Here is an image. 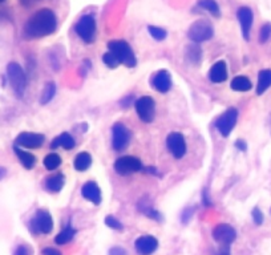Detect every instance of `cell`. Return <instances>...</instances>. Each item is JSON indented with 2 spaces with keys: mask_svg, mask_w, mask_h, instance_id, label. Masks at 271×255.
Masks as SVG:
<instances>
[{
  "mask_svg": "<svg viewBox=\"0 0 271 255\" xmlns=\"http://www.w3.org/2000/svg\"><path fill=\"white\" fill-rule=\"evenodd\" d=\"M103 61H104V64L107 65V67H109V68H117L118 65H120L118 60L116 59V56H114L112 52H107V54L104 55Z\"/></svg>",
  "mask_w": 271,
  "mask_h": 255,
  "instance_id": "4dcf8cb0",
  "label": "cell"
},
{
  "mask_svg": "<svg viewBox=\"0 0 271 255\" xmlns=\"http://www.w3.org/2000/svg\"><path fill=\"white\" fill-rule=\"evenodd\" d=\"M14 149H15V153H16V156H18L19 161L22 162V165L24 166L25 169H32L33 165H35V162H36L35 156H33L32 153H29V151H25V150H23V149H20L18 145H16Z\"/></svg>",
  "mask_w": 271,
  "mask_h": 255,
  "instance_id": "44dd1931",
  "label": "cell"
},
{
  "mask_svg": "<svg viewBox=\"0 0 271 255\" xmlns=\"http://www.w3.org/2000/svg\"><path fill=\"white\" fill-rule=\"evenodd\" d=\"M43 255H61V252L59 250H56V248L47 247L43 250Z\"/></svg>",
  "mask_w": 271,
  "mask_h": 255,
  "instance_id": "74e56055",
  "label": "cell"
},
{
  "mask_svg": "<svg viewBox=\"0 0 271 255\" xmlns=\"http://www.w3.org/2000/svg\"><path fill=\"white\" fill-rule=\"evenodd\" d=\"M57 18L55 12L50 8H43L33 14L24 25V33L27 37L39 39L48 36L56 31Z\"/></svg>",
  "mask_w": 271,
  "mask_h": 255,
  "instance_id": "6da1fadb",
  "label": "cell"
},
{
  "mask_svg": "<svg viewBox=\"0 0 271 255\" xmlns=\"http://www.w3.org/2000/svg\"><path fill=\"white\" fill-rule=\"evenodd\" d=\"M209 79L213 83H223L228 79V68H226L225 61H217L213 67H211L210 72H209Z\"/></svg>",
  "mask_w": 271,
  "mask_h": 255,
  "instance_id": "ac0fdd59",
  "label": "cell"
},
{
  "mask_svg": "<svg viewBox=\"0 0 271 255\" xmlns=\"http://www.w3.org/2000/svg\"><path fill=\"white\" fill-rule=\"evenodd\" d=\"M75 32L85 44L93 43L96 37V20L93 15H82L75 25Z\"/></svg>",
  "mask_w": 271,
  "mask_h": 255,
  "instance_id": "277c9868",
  "label": "cell"
},
{
  "mask_svg": "<svg viewBox=\"0 0 271 255\" xmlns=\"http://www.w3.org/2000/svg\"><path fill=\"white\" fill-rule=\"evenodd\" d=\"M198 6L203 10H206L209 14H211L213 16L218 18L221 15V11H219V6L215 0H200L198 2Z\"/></svg>",
  "mask_w": 271,
  "mask_h": 255,
  "instance_id": "484cf974",
  "label": "cell"
},
{
  "mask_svg": "<svg viewBox=\"0 0 271 255\" xmlns=\"http://www.w3.org/2000/svg\"><path fill=\"white\" fill-rule=\"evenodd\" d=\"M237 18H238L239 25H241V29H242V35L246 40L250 39V31H251V27H253V11L250 10L249 7H241L237 12Z\"/></svg>",
  "mask_w": 271,
  "mask_h": 255,
  "instance_id": "9a60e30c",
  "label": "cell"
},
{
  "mask_svg": "<svg viewBox=\"0 0 271 255\" xmlns=\"http://www.w3.org/2000/svg\"><path fill=\"white\" fill-rule=\"evenodd\" d=\"M143 168V164L137 157L132 156H125L120 157L117 161L114 162V170L120 174V176H129L132 173L140 172Z\"/></svg>",
  "mask_w": 271,
  "mask_h": 255,
  "instance_id": "9c48e42d",
  "label": "cell"
},
{
  "mask_svg": "<svg viewBox=\"0 0 271 255\" xmlns=\"http://www.w3.org/2000/svg\"><path fill=\"white\" fill-rule=\"evenodd\" d=\"M6 174H7V169L3 168V166H0V181L3 180L4 177H6Z\"/></svg>",
  "mask_w": 271,
  "mask_h": 255,
  "instance_id": "60d3db41",
  "label": "cell"
},
{
  "mask_svg": "<svg viewBox=\"0 0 271 255\" xmlns=\"http://www.w3.org/2000/svg\"><path fill=\"white\" fill-rule=\"evenodd\" d=\"M214 35V28L207 20H197L189 27L188 36L193 43H203Z\"/></svg>",
  "mask_w": 271,
  "mask_h": 255,
  "instance_id": "5b68a950",
  "label": "cell"
},
{
  "mask_svg": "<svg viewBox=\"0 0 271 255\" xmlns=\"http://www.w3.org/2000/svg\"><path fill=\"white\" fill-rule=\"evenodd\" d=\"M56 147H64L67 150H71L75 147V140L69 133H61L60 136H57L52 142V149Z\"/></svg>",
  "mask_w": 271,
  "mask_h": 255,
  "instance_id": "7402d4cb",
  "label": "cell"
},
{
  "mask_svg": "<svg viewBox=\"0 0 271 255\" xmlns=\"http://www.w3.org/2000/svg\"><path fill=\"white\" fill-rule=\"evenodd\" d=\"M109 255H126V251H125L122 247L116 246V247H112L111 250H109Z\"/></svg>",
  "mask_w": 271,
  "mask_h": 255,
  "instance_id": "8d00e7d4",
  "label": "cell"
},
{
  "mask_svg": "<svg viewBox=\"0 0 271 255\" xmlns=\"http://www.w3.org/2000/svg\"><path fill=\"white\" fill-rule=\"evenodd\" d=\"M7 77L16 96L22 97L27 88V76L18 63H10L7 65Z\"/></svg>",
  "mask_w": 271,
  "mask_h": 255,
  "instance_id": "3957f363",
  "label": "cell"
},
{
  "mask_svg": "<svg viewBox=\"0 0 271 255\" xmlns=\"http://www.w3.org/2000/svg\"><path fill=\"white\" fill-rule=\"evenodd\" d=\"M201 56H202V50L196 44H193L186 49V58L193 64H198V61H201Z\"/></svg>",
  "mask_w": 271,
  "mask_h": 255,
  "instance_id": "83f0119b",
  "label": "cell"
},
{
  "mask_svg": "<svg viewBox=\"0 0 271 255\" xmlns=\"http://www.w3.org/2000/svg\"><path fill=\"white\" fill-rule=\"evenodd\" d=\"M221 250L217 252V255H230V248H229V246H225V244H221Z\"/></svg>",
  "mask_w": 271,
  "mask_h": 255,
  "instance_id": "f35d334b",
  "label": "cell"
},
{
  "mask_svg": "<svg viewBox=\"0 0 271 255\" xmlns=\"http://www.w3.org/2000/svg\"><path fill=\"white\" fill-rule=\"evenodd\" d=\"M91 165H92V157H91L89 153L81 151V153L76 156L75 169L77 170V172H85V170L89 169Z\"/></svg>",
  "mask_w": 271,
  "mask_h": 255,
  "instance_id": "603a6c76",
  "label": "cell"
},
{
  "mask_svg": "<svg viewBox=\"0 0 271 255\" xmlns=\"http://www.w3.org/2000/svg\"><path fill=\"white\" fill-rule=\"evenodd\" d=\"M81 194L82 197L91 201L95 205H100L101 202V190L100 187L97 186L96 182H93V181H89V182H86L81 189Z\"/></svg>",
  "mask_w": 271,
  "mask_h": 255,
  "instance_id": "e0dca14e",
  "label": "cell"
},
{
  "mask_svg": "<svg viewBox=\"0 0 271 255\" xmlns=\"http://www.w3.org/2000/svg\"><path fill=\"white\" fill-rule=\"evenodd\" d=\"M271 86V69H263L260 71L258 76V85H257V94L260 96Z\"/></svg>",
  "mask_w": 271,
  "mask_h": 255,
  "instance_id": "ffe728a7",
  "label": "cell"
},
{
  "mask_svg": "<svg viewBox=\"0 0 271 255\" xmlns=\"http://www.w3.org/2000/svg\"><path fill=\"white\" fill-rule=\"evenodd\" d=\"M29 229L33 234H50L54 229V219L47 210H37L29 223Z\"/></svg>",
  "mask_w": 271,
  "mask_h": 255,
  "instance_id": "8992f818",
  "label": "cell"
},
{
  "mask_svg": "<svg viewBox=\"0 0 271 255\" xmlns=\"http://www.w3.org/2000/svg\"><path fill=\"white\" fill-rule=\"evenodd\" d=\"M76 235V229H73L72 226H67L63 231L57 234L56 238H55V242L56 244H67L68 242H71Z\"/></svg>",
  "mask_w": 271,
  "mask_h": 255,
  "instance_id": "d4e9b609",
  "label": "cell"
},
{
  "mask_svg": "<svg viewBox=\"0 0 271 255\" xmlns=\"http://www.w3.org/2000/svg\"><path fill=\"white\" fill-rule=\"evenodd\" d=\"M129 141H130V133L128 128L121 122H116L112 126V146L114 150H124L125 147L128 146Z\"/></svg>",
  "mask_w": 271,
  "mask_h": 255,
  "instance_id": "ba28073f",
  "label": "cell"
},
{
  "mask_svg": "<svg viewBox=\"0 0 271 255\" xmlns=\"http://www.w3.org/2000/svg\"><path fill=\"white\" fill-rule=\"evenodd\" d=\"M251 81L245 76H237L232 81V89L237 90V92H247L251 89Z\"/></svg>",
  "mask_w": 271,
  "mask_h": 255,
  "instance_id": "cb8c5ba5",
  "label": "cell"
},
{
  "mask_svg": "<svg viewBox=\"0 0 271 255\" xmlns=\"http://www.w3.org/2000/svg\"><path fill=\"white\" fill-rule=\"evenodd\" d=\"M61 165V157L56 153H50L44 158V166L48 170H56Z\"/></svg>",
  "mask_w": 271,
  "mask_h": 255,
  "instance_id": "f1b7e54d",
  "label": "cell"
},
{
  "mask_svg": "<svg viewBox=\"0 0 271 255\" xmlns=\"http://www.w3.org/2000/svg\"><path fill=\"white\" fill-rule=\"evenodd\" d=\"M108 48H109V52H112L116 56L120 64L126 65L129 68L136 67L137 59L133 54V49L126 41H124V40H112V41L108 43Z\"/></svg>",
  "mask_w": 271,
  "mask_h": 255,
  "instance_id": "7a4b0ae2",
  "label": "cell"
},
{
  "mask_svg": "<svg viewBox=\"0 0 271 255\" xmlns=\"http://www.w3.org/2000/svg\"><path fill=\"white\" fill-rule=\"evenodd\" d=\"M134 247L139 255H152L158 248V241L152 235H143L136 239Z\"/></svg>",
  "mask_w": 271,
  "mask_h": 255,
  "instance_id": "5bb4252c",
  "label": "cell"
},
{
  "mask_svg": "<svg viewBox=\"0 0 271 255\" xmlns=\"http://www.w3.org/2000/svg\"><path fill=\"white\" fill-rule=\"evenodd\" d=\"M65 183V177L63 174H55V176L48 177L46 180V187L47 190L51 193H59V191L64 187Z\"/></svg>",
  "mask_w": 271,
  "mask_h": 255,
  "instance_id": "d6986e66",
  "label": "cell"
},
{
  "mask_svg": "<svg viewBox=\"0 0 271 255\" xmlns=\"http://www.w3.org/2000/svg\"><path fill=\"white\" fill-rule=\"evenodd\" d=\"M271 37V24H264L262 28H260V32H259V41L262 44L266 43L268 39Z\"/></svg>",
  "mask_w": 271,
  "mask_h": 255,
  "instance_id": "d6a6232c",
  "label": "cell"
},
{
  "mask_svg": "<svg viewBox=\"0 0 271 255\" xmlns=\"http://www.w3.org/2000/svg\"><path fill=\"white\" fill-rule=\"evenodd\" d=\"M14 255H32V250L28 246H25V244H20V246L16 247Z\"/></svg>",
  "mask_w": 271,
  "mask_h": 255,
  "instance_id": "e575fe53",
  "label": "cell"
},
{
  "mask_svg": "<svg viewBox=\"0 0 271 255\" xmlns=\"http://www.w3.org/2000/svg\"><path fill=\"white\" fill-rule=\"evenodd\" d=\"M20 2H22V4H24V6H31L33 0H20Z\"/></svg>",
  "mask_w": 271,
  "mask_h": 255,
  "instance_id": "b9f144b4",
  "label": "cell"
},
{
  "mask_svg": "<svg viewBox=\"0 0 271 255\" xmlns=\"http://www.w3.org/2000/svg\"><path fill=\"white\" fill-rule=\"evenodd\" d=\"M238 120V111L236 108H230L221 115L215 121V128L223 137H228L234 129V126Z\"/></svg>",
  "mask_w": 271,
  "mask_h": 255,
  "instance_id": "52a82bcc",
  "label": "cell"
},
{
  "mask_svg": "<svg viewBox=\"0 0 271 255\" xmlns=\"http://www.w3.org/2000/svg\"><path fill=\"white\" fill-rule=\"evenodd\" d=\"M105 223H107L108 227H111V229H113V230L121 231L122 229H124L122 223L120 222L117 218H114L113 216H108L107 218H105Z\"/></svg>",
  "mask_w": 271,
  "mask_h": 255,
  "instance_id": "1f68e13d",
  "label": "cell"
},
{
  "mask_svg": "<svg viewBox=\"0 0 271 255\" xmlns=\"http://www.w3.org/2000/svg\"><path fill=\"white\" fill-rule=\"evenodd\" d=\"M55 93H56V85L54 83H48L44 88L43 93L40 96V104L46 105L48 104L52 98H54Z\"/></svg>",
  "mask_w": 271,
  "mask_h": 255,
  "instance_id": "4316f807",
  "label": "cell"
},
{
  "mask_svg": "<svg viewBox=\"0 0 271 255\" xmlns=\"http://www.w3.org/2000/svg\"><path fill=\"white\" fill-rule=\"evenodd\" d=\"M46 137L43 134L32 133V132H23L16 137V145L18 146L28 147V149H36L44 144Z\"/></svg>",
  "mask_w": 271,
  "mask_h": 255,
  "instance_id": "4fadbf2b",
  "label": "cell"
},
{
  "mask_svg": "<svg viewBox=\"0 0 271 255\" xmlns=\"http://www.w3.org/2000/svg\"><path fill=\"white\" fill-rule=\"evenodd\" d=\"M152 85L157 92L166 93L171 88V77L168 71H158L152 79Z\"/></svg>",
  "mask_w": 271,
  "mask_h": 255,
  "instance_id": "2e32d148",
  "label": "cell"
},
{
  "mask_svg": "<svg viewBox=\"0 0 271 255\" xmlns=\"http://www.w3.org/2000/svg\"><path fill=\"white\" fill-rule=\"evenodd\" d=\"M148 31H149V35L153 37L156 41H164L168 36V32L165 31L164 28H161V27H156V25H149L148 27Z\"/></svg>",
  "mask_w": 271,
  "mask_h": 255,
  "instance_id": "f546056e",
  "label": "cell"
},
{
  "mask_svg": "<svg viewBox=\"0 0 271 255\" xmlns=\"http://www.w3.org/2000/svg\"><path fill=\"white\" fill-rule=\"evenodd\" d=\"M193 212H194V208H188L184 210V213H182V216H181L182 223H184V225H186V223L189 222L190 218H192V216H193Z\"/></svg>",
  "mask_w": 271,
  "mask_h": 255,
  "instance_id": "d590c367",
  "label": "cell"
},
{
  "mask_svg": "<svg viewBox=\"0 0 271 255\" xmlns=\"http://www.w3.org/2000/svg\"><path fill=\"white\" fill-rule=\"evenodd\" d=\"M166 146H168L169 151L174 156V158L179 160L185 156L186 153V142L185 137L182 136L178 132L170 133L166 138Z\"/></svg>",
  "mask_w": 271,
  "mask_h": 255,
  "instance_id": "7c38bea8",
  "label": "cell"
},
{
  "mask_svg": "<svg viewBox=\"0 0 271 255\" xmlns=\"http://www.w3.org/2000/svg\"><path fill=\"white\" fill-rule=\"evenodd\" d=\"M136 111L137 115L144 122H152L156 115V103L152 97L144 96L136 101Z\"/></svg>",
  "mask_w": 271,
  "mask_h": 255,
  "instance_id": "30bf717a",
  "label": "cell"
},
{
  "mask_svg": "<svg viewBox=\"0 0 271 255\" xmlns=\"http://www.w3.org/2000/svg\"><path fill=\"white\" fill-rule=\"evenodd\" d=\"M251 216H253V221L255 225H258V226H259V225H262V223H263V214H262V212H260L258 208L253 209Z\"/></svg>",
  "mask_w": 271,
  "mask_h": 255,
  "instance_id": "836d02e7",
  "label": "cell"
},
{
  "mask_svg": "<svg viewBox=\"0 0 271 255\" xmlns=\"http://www.w3.org/2000/svg\"><path fill=\"white\" fill-rule=\"evenodd\" d=\"M236 146L238 147L239 150H243V151L246 150V147H247V146H246V144H245V142H243L242 140H238V141H237V142H236Z\"/></svg>",
  "mask_w": 271,
  "mask_h": 255,
  "instance_id": "ab89813d",
  "label": "cell"
},
{
  "mask_svg": "<svg viewBox=\"0 0 271 255\" xmlns=\"http://www.w3.org/2000/svg\"><path fill=\"white\" fill-rule=\"evenodd\" d=\"M213 238L214 241L218 242L219 244H225V246H230L233 242L236 241L237 231L234 227L226 223H221L218 226L214 227L213 230Z\"/></svg>",
  "mask_w": 271,
  "mask_h": 255,
  "instance_id": "8fae6325",
  "label": "cell"
},
{
  "mask_svg": "<svg viewBox=\"0 0 271 255\" xmlns=\"http://www.w3.org/2000/svg\"><path fill=\"white\" fill-rule=\"evenodd\" d=\"M2 2H4V0H0V3H2Z\"/></svg>",
  "mask_w": 271,
  "mask_h": 255,
  "instance_id": "7bdbcfd3",
  "label": "cell"
}]
</instances>
